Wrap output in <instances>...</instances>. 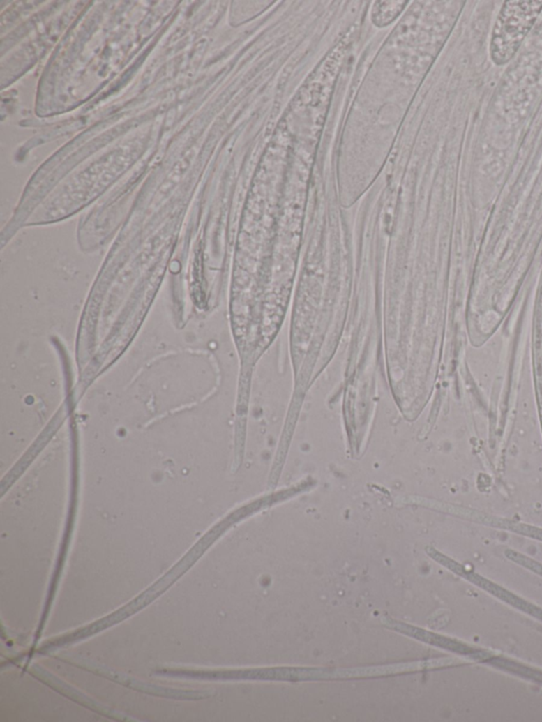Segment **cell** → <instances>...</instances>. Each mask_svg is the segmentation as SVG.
I'll use <instances>...</instances> for the list:
<instances>
[{"mask_svg": "<svg viewBox=\"0 0 542 722\" xmlns=\"http://www.w3.org/2000/svg\"><path fill=\"white\" fill-rule=\"evenodd\" d=\"M405 1H382L376 3L372 12V20L376 26L384 27L393 22L405 7Z\"/></svg>", "mask_w": 542, "mask_h": 722, "instance_id": "7a4b0ae2", "label": "cell"}, {"mask_svg": "<svg viewBox=\"0 0 542 722\" xmlns=\"http://www.w3.org/2000/svg\"><path fill=\"white\" fill-rule=\"evenodd\" d=\"M542 10V1H505L495 24L490 57L496 65L509 63Z\"/></svg>", "mask_w": 542, "mask_h": 722, "instance_id": "6da1fadb", "label": "cell"}]
</instances>
